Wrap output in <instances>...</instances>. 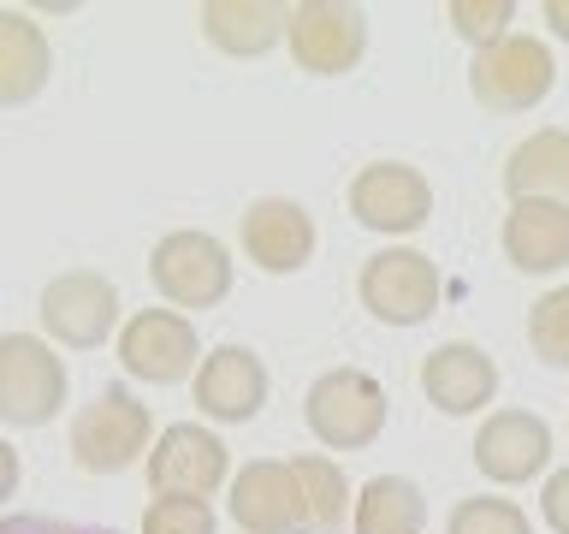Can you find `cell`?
Wrapping results in <instances>:
<instances>
[{"label": "cell", "mask_w": 569, "mask_h": 534, "mask_svg": "<svg viewBox=\"0 0 569 534\" xmlns=\"http://www.w3.org/2000/svg\"><path fill=\"white\" fill-rule=\"evenodd\" d=\"M540 516L551 534H569V469H551L540 487Z\"/></svg>", "instance_id": "cell-28"}, {"label": "cell", "mask_w": 569, "mask_h": 534, "mask_svg": "<svg viewBox=\"0 0 569 534\" xmlns=\"http://www.w3.org/2000/svg\"><path fill=\"white\" fill-rule=\"evenodd\" d=\"M284 48L309 78H345L368 53V12L350 0H297L291 24H284Z\"/></svg>", "instance_id": "cell-8"}, {"label": "cell", "mask_w": 569, "mask_h": 534, "mask_svg": "<svg viewBox=\"0 0 569 534\" xmlns=\"http://www.w3.org/2000/svg\"><path fill=\"white\" fill-rule=\"evenodd\" d=\"M66 356L42 333H0V422L42 427L66 404Z\"/></svg>", "instance_id": "cell-4"}, {"label": "cell", "mask_w": 569, "mask_h": 534, "mask_svg": "<svg viewBox=\"0 0 569 534\" xmlns=\"http://www.w3.org/2000/svg\"><path fill=\"white\" fill-rule=\"evenodd\" d=\"M18 475H24V469H18V452H12V439L0 434V505L18 493Z\"/></svg>", "instance_id": "cell-29"}, {"label": "cell", "mask_w": 569, "mask_h": 534, "mask_svg": "<svg viewBox=\"0 0 569 534\" xmlns=\"http://www.w3.org/2000/svg\"><path fill=\"white\" fill-rule=\"evenodd\" d=\"M231 481V452L226 439L202 422H172L149 445V487L178 493V498H213Z\"/></svg>", "instance_id": "cell-11"}, {"label": "cell", "mask_w": 569, "mask_h": 534, "mask_svg": "<svg viewBox=\"0 0 569 534\" xmlns=\"http://www.w3.org/2000/svg\"><path fill=\"white\" fill-rule=\"evenodd\" d=\"M231 523L243 534H297L302 528V487L291 457H249L231 475Z\"/></svg>", "instance_id": "cell-15"}, {"label": "cell", "mask_w": 569, "mask_h": 534, "mask_svg": "<svg viewBox=\"0 0 569 534\" xmlns=\"http://www.w3.org/2000/svg\"><path fill=\"white\" fill-rule=\"evenodd\" d=\"M439 291H445V279H439L433 256H421L409 244H391L380 256H368L362 274H356L362 309L373 320H386V327H421L439 309Z\"/></svg>", "instance_id": "cell-7"}, {"label": "cell", "mask_w": 569, "mask_h": 534, "mask_svg": "<svg viewBox=\"0 0 569 534\" xmlns=\"http://www.w3.org/2000/svg\"><path fill=\"white\" fill-rule=\"evenodd\" d=\"M469 452L492 487H522V481L551 469V422L533 409H492Z\"/></svg>", "instance_id": "cell-13"}, {"label": "cell", "mask_w": 569, "mask_h": 534, "mask_svg": "<svg viewBox=\"0 0 569 534\" xmlns=\"http://www.w3.org/2000/svg\"><path fill=\"white\" fill-rule=\"evenodd\" d=\"M238 244L261 274L284 279V274H302L315 261L320 231H315V214L302 202H291V196H256L238 220Z\"/></svg>", "instance_id": "cell-12"}, {"label": "cell", "mask_w": 569, "mask_h": 534, "mask_svg": "<svg viewBox=\"0 0 569 534\" xmlns=\"http://www.w3.org/2000/svg\"><path fill=\"white\" fill-rule=\"evenodd\" d=\"M53 78V42L24 7H0V107H24Z\"/></svg>", "instance_id": "cell-18"}, {"label": "cell", "mask_w": 569, "mask_h": 534, "mask_svg": "<svg viewBox=\"0 0 569 534\" xmlns=\"http://www.w3.org/2000/svg\"><path fill=\"white\" fill-rule=\"evenodd\" d=\"M350 220L380 231V238H409L433 220V178L409 160H368L350 178Z\"/></svg>", "instance_id": "cell-9"}, {"label": "cell", "mask_w": 569, "mask_h": 534, "mask_svg": "<svg viewBox=\"0 0 569 534\" xmlns=\"http://www.w3.org/2000/svg\"><path fill=\"white\" fill-rule=\"evenodd\" d=\"M220 516H213L208 498H178V493H154L149 511H142V534H213Z\"/></svg>", "instance_id": "cell-26"}, {"label": "cell", "mask_w": 569, "mask_h": 534, "mask_svg": "<svg viewBox=\"0 0 569 534\" xmlns=\"http://www.w3.org/2000/svg\"><path fill=\"white\" fill-rule=\"evenodd\" d=\"M196 18H202L208 48L231 53V60H261L284 42L291 7H279V0H208Z\"/></svg>", "instance_id": "cell-19"}, {"label": "cell", "mask_w": 569, "mask_h": 534, "mask_svg": "<svg viewBox=\"0 0 569 534\" xmlns=\"http://www.w3.org/2000/svg\"><path fill=\"white\" fill-rule=\"evenodd\" d=\"M528 345L546 368L569 374V285H551V291L528 309Z\"/></svg>", "instance_id": "cell-24"}, {"label": "cell", "mask_w": 569, "mask_h": 534, "mask_svg": "<svg viewBox=\"0 0 569 534\" xmlns=\"http://www.w3.org/2000/svg\"><path fill=\"white\" fill-rule=\"evenodd\" d=\"M421 398L439 409V416H480L498 398V363L469 338H451V345H433L416 368Z\"/></svg>", "instance_id": "cell-14"}, {"label": "cell", "mask_w": 569, "mask_h": 534, "mask_svg": "<svg viewBox=\"0 0 569 534\" xmlns=\"http://www.w3.org/2000/svg\"><path fill=\"white\" fill-rule=\"evenodd\" d=\"M291 469H297V487H302V528L297 534H338L356 511V487H350V475L338 469V457L302 452V457H291Z\"/></svg>", "instance_id": "cell-22"}, {"label": "cell", "mask_w": 569, "mask_h": 534, "mask_svg": "<svg viewBox=\"0 0 569 534\" xmlns=\"http://www.w3.org/2000/svg\"><path fill=\"white\" fill-rule=\"evenodd\" d=\"M445 18H451V30L469 42L475 53L480 48H498L505 36H516V0H451L445 7Z\"/></svg>", "instance_id": "cell-25"}, {"label": "cell", "mask_w": 569, "mask_h": 534, "mask_svg": "<svg viewBox=\"0 0 569 534\" xmlns=\"http://www.w3.org/2000/svg\"><path fill=\"white\" fill-rule=\"evenodd\" d=\"M154 416L131 386H101L78 416H71V457L83 475H124L149 457Z\"/></svg>", "instance_id": "cell-2"}, {"label": "cell", "mask_w": 569, "mask_h": 534, "mask_svg": "<svg viewBox=\"0 0 569 534\" xmlns=\"http://www.w3.org/2000/svg\"><path fill=\"white\" fill-rule=\"evenodd\" d=\"M505 190L510 202H563L569 208V131L540 125L505 155Z\"/></svg>", "instance_id": "cell-20"}, {"label": "cell", "mask_w": 569, "mask_h": 534, "mask_svg": "<svg viewBox=\"0 0 569 534\" xmlns=\"http://www.w3.org/2000/svg\"><path fill=\"white\" fill-rule=\"evenodd\" d=\"M196 320L178 315V309H137L131 320L119 327V363L131 380H149V386H178V380H196Z\"/></svg>", "instance_id": "cell-10"}, {"label": "cell", "mask_w": 569, "mask_h": 534, "mask_svg": "<svg viewBox=\"0 0 569 534\" xmlns=\"http://www.w3.org/2000/svg\"><path fill=\"white\" fill-rule=\"evenodd\" d=\"M386 416H391L386 386L368 368H350V363L315 374V386L302 392V422H309V434L327 452H368L386 434Z\"/></svg>", "instance_id": "cell-1"}, {"label": "cell", "mask_w": 569, "mask_h": 534, "mask_svg": "<svg viewBox=\"0 0 569 534\" xmlns=\"http://www.w3.org/2000/svg\"><path fill=\"white\" fill-rule=\"evenodd\" d=\"M36 315H42L48 345L96 350L119 333V285L107 274H96V267H66V274H53L42 285Z\"/></svg>", "instance_id": "cell-5"}, {"label": "cell", "mask_w": 569, "mask_h": 534, "mask_svg": "<svg viewBox=\"0 0 569 534\" xmlns=\"http://www.w3.org/2000/svg\"><path fill=\"white\" fill-rule=\"evenodd\" d=\"M445 534H533V523H528V511L516 505V498L475 493V498H457L451 505Z\"/></svg>", "instance_id": "cell-23"}, {"label": "cell", "mask_w": 569, "mask_h": 534, "mask_svg": "<svg viewBox=\"0 0 569 534\" xmlns=\"http://www.w3.org/2000/svg\"><path fill=\"white\" fill-rule=\"evenodd\" d=\"M149 279H154V291L167 297V309H178V315L220 309L231 297V249L213 238V231L178 226L149 249Z\"/></svg>", "instance_id": "cell-3"}, {"label": "cell", "mask_w": 569, "mask_h": 534, "mask_svg": "<svg viewBox=\"0 0 569 534\" xmlns=\"http://www.w3.org/2000/svg\"><path fill=\"white\" fill-rule=\"evenodd\" d=\"M498 244H505V256L516 274H563L569 267V208L563 202H510L505 214V231H498Z\"/></svg>", "instance_id": "cell-17"}, {"label": "cell", "mask_w": 569, "mask_h": 534, "mask_svg": "<svg viewBox=\"0 0 569 534\" xmlns=\"http://www.w3.org/2000/svg\"><path fill=\"white\" fill-rule=\"evenodd\" d=\"M0 534H119V528H101V523H71V516H48V511H12Z\"/></svg>", "instance_id": "cell-27"}, {"label": "cell", "mask_w": 569, "mask_h": 534, "mask_svg": "<svg viewBox=\"0 0 569 534\" xmlns=\"http://www.w3.org/2000/svg\"><path fill=\"white\" fill-rule=\"evenodd\" d=\"M551 83H558V60H551L540 36H522V30L469 60V96L487 113H533L551 96Z\"/></svg>", "instance_id": "cell-6"}, {"label": "cell", "mask_w": 569, "mask_h": 534, "mask_svg": "<svg viewBox=\"0 0 569 534\" xmlns=\"http://www.w3.org/2000/svg\"><path fill=\"white\" fill-rule=\"evenodd\" d=\"M540 18H546V30H551V36H558V42L569 48V0H546Z\"/></svg>", "instance_id": "cell-30"}, {"label": "cell", "mask_w": 569, "mask_h": 534, "mask_svg": "<svg viewBox=\"0 0 569 534\" xmlns=\"http://www.w3.org/2000/svg\"><path fill=\"white\" fill-rule=\"evenodd\" d=\"M267 404V363L249 345H213L196 368V409L208 422L243 427L256 422Z\"/></svg>", "instance_id": "cell-16"}, {"label": "cell", "mask_w": 569, "mask_h": 534, "mask_svg": "<svg viewBox=\"0 0 569 534\" xmlns=\"http://www.w3.org/2000/svg\"><path fill=\"white\" fill-rule=\"evenodd\" d=\"M427 528V493L409 475H368L356 487L350 534H421Z\"/></svg>", "instance_id": "cell-21"}]
</instances>
